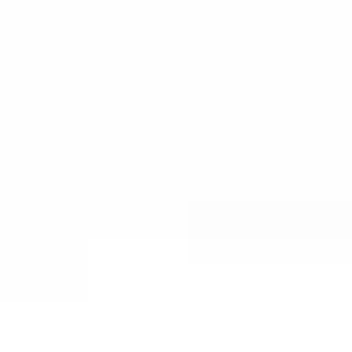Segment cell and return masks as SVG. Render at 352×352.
Here are the masks:
<instances>
[]
</instances>
